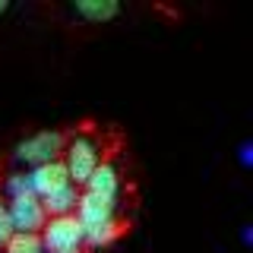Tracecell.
Instances as JSON below:
<instances>
[{
    "mask_svg": "<svg viewBox=\"0 0 253 253\" xmlns=\"http://www.w3.org/2000/svg\"><path fill=\"white\" fill-rule=\"evenodd\" d=\"M73 215L83 228H95V225H105V221L117 218V203H108V200L92 196V193H79V203H76Z\"/></svg>",
    "mask_w": 253,
    "mask_h": 253,
    "instance_id": "7",
    "label": "cell"
},
{
    "mask_svg": "<svg viewBox=\"0 0 253 253\" xmlns=\"http://www.w3.org/2000/svg\"><path fill=\"white\" fill-rule=\"evenodd\" d=\"M42 250L44 253H89L85 247V228L76 221V215L47 218L42 228Z\"/></svg>",
    "mask_w": 253,
    "mask_h": 253,
    "instance_id": "2",
    "label": "cell"
},
{
    "mask_svg": "<svg viewBox=\"0 0 253 253\" xmlns=\"http://www.w3.org/2000/svg\"><path fill=\"white\" fill-rule=\"evenodd\" d=\"M13 237V225H10V212H6V203L0 196V247Z\"/></svg>",
    "mask_w": 253,
    "mask_h": 253,
    "instance_id": "13",
    "label": "cell"
},
{
    "mask_svg": "<svg viewBox=\"0 0 253 253\" xmlns=\"http://www.w3.org/2000/svg\"><path fill=\"white\" fill-rule=\"evenodd\" d=\"M85 193L101 196L108 203H121V171H117L114 162H101L98 168L92 171V177L85 180Z\"/></svg>",
    "mask_w": 253,
    "mask_h": 253,
    "instance_id": "6",
    "label": "cell"
},
{
    "mask_svg": "<svg viewBox=\"0 0 253 253\" xmlns=\"http://www.w3.org/2000/svg\"><path fill=\"white\" fill-rule=\"evenodd\" d=\"M124 231H126V221H121V218H111V221H105V225L85 228V247L89 250H105V247L121 241Z\"/></svg>",
    "mask_w": 253,
    "mask_h": 253,
    "instance_id": "8",
    "label": "cell"
},
{
    "mask_svg": "<svg viewBox=\"0 0 253 253\" xmlns=\"http://www.w3.org/2000/svg\"><path fill=\"white\" fill-rule=\"evenodd\" d=\"M6 10H10V3H6V0H0V16H3Z\"/></svg>",
    "mask_w": 253,
    "mask_h": 253,
    "instance_id": "15",
    "label": "cell"
},
{
    "mask_svg": "<svg viewBox=\"0 0 253 253\" xmlns=\"http://www.w3.org/2000/svg\"><path fill=\"white\" fill-rule=\"evenodd\" d=\"M6 212H10L13 231H19V234H42V228L47 225V212H44V206L35 193L10 200L6 203Z\"/></svg>",
    "mask_w": 253,
    "mask_h": 253,
    "instance_id": "4",
    "label": "cell"
},
{
    "mask_svg": "<svg viewBox=\"0 0 253 253\" xmlns=\"http://www.w3.org/2000/svg\"><path fill=\"white\" fill-rule=\"evenodd\" d=\"M63 168L70 174V184L73 187H85V180L92 177V171L105 162V142L92 126L83 130L63 133V155H60Z\"/></svg>",
    "mask_w": 253,
    "mask_h": 253,
    "instance_id": "1",
    "label": "cell"
},
{
    "mask_svg": "<svg viewBox=\"0 0 253 253\" xmlns=\"http://www.w3.org/2000/svg\"><path fill=\"white\" fill-rule=\"evenodd\" d=\"M76 203H79V190L70 184V187H63L57 190V193H51V196H44L42 206H44V212H47V218H60V215H73L76 212Z\"/></svg>",
    "mask_w": 253,
    "mask_h": 253,
    "instance_id": "10",
    "label": "cell"
},
{
    "mask_svg": "<svg viewBox=\"0 0 253 253\" xmlns=\"http://www.w3.org/2000/svg\"><path fill=\"white\" fill-rule=\"evenodd\" d=\"M3 253H44L42 250V237H38V234H19V231H13V237L3 244Z\"/></svg>",
    "mask_w": 253,
    "mask_h": 253,
    "instance_id": "11",
    "label": "cell"
},
{
    "mask_svg": "<svg viewBox=\"0 0 253 253\" xmlns=\"http://www.w3.org/2000/svg\"><path fill=\"white\" fill-rule=\"evenodd\" d=\"M13 155H16L19 165H29L32 171L42 168V165L60 162V155H63V133L60 130H42V133H35V136L22 139Z\"/></svg>",
    "mask_w": 253,
    "mask_h": 253,
    "instance_id": "3",
    "label": "cell"
},
{
    "mask_svg": "<svg viewBox=\"0 0 253 253\" xmlns=\"http://www.w3.org/2000/svg\"><path fill=\"white\" fill-rule=\"evenodd\" d=\"M73 13H79L85 22H111L121 13V3L117 0H79L73 3Z\"/></svg>",
    "mask_w": 253,
    "mask_h": 253,
    "instance_id": "9",
    "label": "cell"
},
{
    "mask_svg": "<svg viewBox=\"0 0 253 253\" xmlns=\"http://www.w3.org/2000/svg\"><path fill=\"white\" fill-rule=\"evenodd\" d=\"M29 184H32V193H35L38 200H44V196L70 187V174L63 168V162H51V165H42V168L29 171Z\"/></svg>",
    "mask_w": 253,
    "mask_h": 253,
    "instance_id": "5",
    "label": "cell"
},
{
    "mask_svg": "<svg viewBox=\"0 0 253 253\" xmlns=\"http://www.w3.org/2000/svg\"><path fill=\"white\" fill-rule=\"evenodd\" d=\"M241 162L250 165V142H244V146H241Z\"/></svg>",
    "mask_w": 253,
    "mask_h": 253,
    "instance_id": "14",
    "label": "cell"
},
{
    "mask_svg": "<svg viewBox=\"0 0 253 253\" xmlns=\"http://www.w3.org/2000/svg\"><path fill=\"white\" fill-rule=\"evenodd\" d=\"M3 193L10 196V200H16V196H26V193H32L29 174H22V171H13L10 177L3 180Z\"/></svg>",
    "mask_w": 253,
    "mask_h": 253,
    "instance_id": "12",
    "label": "cell"
}]
</instances>
